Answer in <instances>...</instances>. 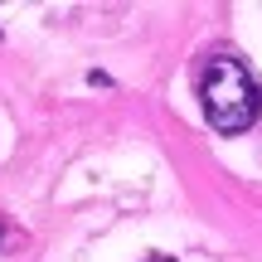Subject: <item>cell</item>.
Masks as SVG:
<instances>
[{
	"instance_id": "cell-2",
	"label": "cell",
	"mask_w": 262,
	"mask_h": 262,
	"mask_svg": "<svg viewBox=\"0 0 262 262\" xmlns=\"http://www.w3.org/2000/svg\"><path fill=\"white\" fill-rule=\"evenodd\" d=\"M150 262H175V257H150Z\"/></svg>"
},
{
	"instance_id": "cell-1",
	"label": "cell",
	"mask_w": 262,
	"mask_h": 262,
	"mask_svg": "<svg viewBox=\"0 0 262 262\" xmlns=\"http://www.w3.org/2000/svg\"><path fill=\"white\" fill-rule=\"evenodd\" d=\"M199 97H204V117L214 131H248L257 122L262 112V88L253 83V73H248L238 58H214V63L204 68V83H199Z\"/></svg>"
}]
</instances>
